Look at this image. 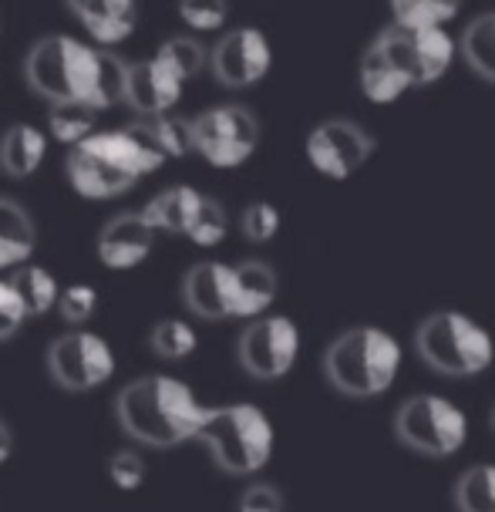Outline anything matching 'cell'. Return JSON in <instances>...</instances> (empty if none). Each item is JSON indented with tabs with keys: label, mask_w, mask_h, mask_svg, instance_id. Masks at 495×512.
I'll return each instance as SVG.
<instances>
[{
	"label": "cell",
	"mask_w": 495,
	"mask_h": 512,
	"mask_svg": "<svg viewBox=\"0 0 495 512\" xmlns=\"http://www.w3.org/2000/svg\"><path fill=\"white\" fill-rule=\"evenodd\" d=\"M280 226H283L280 209L273 206V203H267V199H256V203L246 206L243 216H240V230H243V236L250 243H270V240H277Z\"/></svg>",
	"instance_id": "obj_33"
},
{
	"label": "cell",
	"mask_w": 495,
	"mask_h": 512,
	"mask_svg": "<svg viewBox=\"0 0 495 512\" xmlns=\"http://www.w3.org/2000/svg\"><path fill=\"white\" fill-rule=\"evenodd\" d=\"M374 44L398 64L415 88L438 85L458 58V44L445 27H401L388 24Z\"/></svg>",
	"instance_id": "obj_9"
},
{
	"label": "cell",
	"mask_w": 495,
	"mask_h": 512,
	"mask_svg": "<svg viewBox=\"0 0 495 512\" xmlns=\"http://www.w3.org/2000/svg\"><path fill=\"white\" fill-rule=\"evenodd\" d=\"M455 44L465 68L475 78H482L485 85H495V11H482L475 21L465 24Z\"/></svg>",
	"instance_id": "obj_23"
},
{
	"label": "cell",
	"mask_w": 495,
	"mask_h": 512,
	"mask_svg": "<svg viewBox=\"0 0 495 512\" xmlns=\"http://www.w3.org/2000/svg\"><path fill=\"white\" fill-rule=\"evenodd\" d=\"M391 24L401 27H445L462 14V4L452 0H388Z\"/></svg>",
	"instance_id": "obj_28"
},
{
	"label": "cell",
	"mask_w": 495,
	"mask_h": 512,
	"mask_svg": "<svg viewBox=\"0 0 495 512\" xmlns=\"http://www.w3.org/2000/svg\"><path fill=\"white\" fill-rule=\"evenodd\" d=\"M24 304L14 294L11 280H0V341H11V337L24 327Z\"/></svg>",
	"instance_id": "obj_38"
},
{
	"label": "cell",
	"mask_w": 495,
	"mask_h": 512,
	"mask_svg": "<svg viewBox=\"0 0 495 512\" xmlns=\"http://www.w3.org/2000/svg\"><path fill=\"white\" fill-rule=\"evenodd\" d=\"M98 64H102V48L71 38V34H51L27 51L24 78L34 95H41L48 105L85 102L95 108Z\"/></svg>",
	"instance_id": "obj_6"
},
{
	"label": "cell",
	"mask_w": 495,
	"mask_h": 512,
	"mask_svg": "<svg viewBox=\"0 0 495 512\" xmlns=\"http://www.w3.org/2000/svg\"><path fill=\"white\" fill-rule=\"evenodd\" d=\"M304 152L314 172H320L324 179L344 182L374 159L378 139L354 118H324L320 125L310 128Z\"/></svg>",
	"instance_id": "obj_11"
},
{
	"label": "cell",
	"mask_w": 495,
	"mask_h": 512,
	"mask_svg": "<svg viewBox=\"0 0 495 512\" xmlns=\"http://www.w3.org/2000/svg\"><path fill=\"white\" fill-rule=\"evenodd\" d=\"M38 250V230H34L31 213L14 203V199L0 196V270H14L27 263Z\"/></svg>",
	"instance_id": "obj_22"
},
{
	"label": "cell",
	"mask_w": 495,
	"mask_h": 512,
	"mask_svg": "<svg viewBox=\"0 0 495 512\" xmlns=\"http://www.w3.org/2000/svg\"><path fill=\"white\" fill-rule=\"evenodd\" d=\"M280 294V277L267 260L236 263V320L267 314Z\"/></svg>",
	"instance_id": "obj_19"
},
{
	"label": "cell",
	"mask_w": 495,
	"mask_h": 512,
	"mask_svg": "<svg viewBox=\"0 0 495 512\" xmlns=\"http://www.w3.org/2000/svg\"><path fill=\"white\" fill-rule=\"evenodd\" d=\"M357 88H361V95L374 105H394V102H401L408 91H415L411 78L374 41L368 44V51L361 54V64H357Z\"/></svg>",
	"instance_id": "obj_18"
},
{
	"label": "cell",
	"mask_w": 495,
	"mask_h": 512,
	"mask_svg": "<svg viewBox=\"0 0 495 512\" xmlns=\"http://www.w3.org/2000/svg\"><path fill=\"white\" fill-rule=\"evenodd\" d=\"M155 236L159 233L145 223L142 213H118L98 233V260L108 270H132L149 260Z\"/></svg>",
	"instance_id": "obj_16"
},
{
	"label": "cell",
	"mask_w": 495,
	"mask_h": 512,
	"mask_svg": "<svg viewBox=\"0 0 495 512\" xmlns=\"http://www.w3.org/2000/svg\"><path fill=\"white\" fill-rule=\"evenodd\" d=\"M196 442L206 448L219 472L246 479L267 469L277 448V432L260 405L233 401V405H216L206 411Z\"/></svg>",
	"instance_id": "obj_4"
},
{
	"label": "cell",
	"mask_w": 495,
	"mask_h": 512,
	"mask_svg": "<svg viewBox=\"0 0 495 512\" xmlns=\"http://www.w3.org/2000/svg\"><path fill=\"white\" fill-rule=\"evenodd\" d=\"M401 364H405L401 341L378 324L347 327L327 344L320 358L330 388L354 401L388 395L401 374Z\"/></svg>",
	"instance_id": "obj_3"
},
{
	"label": "cell",
	"mask_w": 495,
	"mask_h": 512,
	"mask_svg": "<svg viewBox=\"0 0 495 512\" xmlns=\"http://www.w3.org/2000/svg\"><path fill=\"white\" fill-rule=\"evenodd\" d=\"M149 347L155 358L162 361H186L189 354H196L199 347V334L189 320H179V317H165L159 324L152 327L149 334Z\"/></svg>",
	"instance_id": "obj_27"
},
{
	"label": "cell",
	"mask_w": 495,
	"mask_h": 512,
	"mask_svg": "<svg viewBox=\"0 0 495 512\" xmlns=\"http://www.w3.org/2000/svg\"><path fill=\"white\" fill-rule=\"evenodd\" d=\"M165 152L152 132V122L139 115L122 128H95L68 145V182L81 199H115L155 172Z\"/></svg>",
	"instance_id": "obj_1"
},
{
	"label": "cell",
	"mask_w": 495,
	"mask_h": 512,
	"mask_svg": "<svg viewBox=\"0 0 495 512\" xmlns=\"http://www.w3.org/2000/svg\"><path fill=\"white\" fill-rule=\"evenodd\" d=\"M452 502L462 512H495V465L492 462L469 465L455 479Z\"/></svg>",
	"instance_id": "obj_25"
},
{
	"label": "cell",
	"mask_w": 495,
	"mask_h": 512,
	"mask_svg": "<svg viewBox=\"0 0 495 512\" xmlns=\"http://www.w3.org/2000/svg\"><path fill=\"white\" fill-rule=\"evenodd\" d=\"M300 358V327L287 314H260L243 327L236 361L253 381L273 384L287 378Z\"/></svg>",
	"instance_id": "obj_10"
},
{
	"label": "cell",
	"mask_w": 495,
	"mask_h": 512,
	"mask_svg": "<svg viewBox=\"0 0 495 512\" xmlns=\"http://www.w3.org/2000/svg\"><path fill=\"white\" fill-rule=\"evenodd\" d=\"M108 475H112V482L118 489L132 492L139 489L145 482V462L139 452H115L112 459H108Z\"/></svg>",
	"instance_id": "obj_37"
},
{
	"label": "cell",
	"mask_w": 495,
	"mask_h": 512,
	"mask_svg": "<svg viewBox=\"0 0 495 512\" xmlns=\"http://www.w3.org/2000/svg\"><path fill=\"white\" fill-rule=\"evenodd\" d=\"M159 58L169 64L172 71L182 78V81H189V78H196V75H203V71L209 68V51H206V44L199 41V38H192V34H176V38H169L159 48Z\"/></svg>",
	"instance_id": "obj_29"
},
{
	"label": "cell",
	"mask_w": 495,
	"mask_h": 512,
	"mask_svg": "<svg viewBox=\"0 0 495 512\" xmlns=\"http://www.w3.org/2000/svg\"><path fill=\"white\" fill-rule=\"evenodd\" d=\"M489 428L495 432V405H492V411H489Z\"/></svg>",
	"instance_id": "obj_40"
},
{
	"label": "cell",
	"mask_w": 495,
	"mask_h": 512,
	"mask_svg": "<svg viewBox=\"0 0 495 512\" xmlns=\"http://www.w3.org/2000/svg\"><path fill=\"white\" fill-rule=\"evenodd\" d=\"M125 78H128V61L118 58L115 51L102 48V64H98V88H95V108H98V112H105V108H112V105H122Z\"/></svg>",
	"instance_id": "obj_32"
},
{
	"label": "cell",
	"mask_w": 495,
	"mask_h": 512,
	"mask_svg": "<svg viewBox=\"0 0 495 512\" xmlns=\"http://www.w3.org/2000/svg\"><path fill=\"white\" fill-rule=\"evenodd\" d=\"M11 448H14V438H11V428L4 425V418H0V465L11 459Z\"/></svg>",
	"instance_id": "obj_39"
},
{
	"label": "cell",
	"mask_w": 495,
	"mask_h": 512,
	"mask_svg": "<svg viewBox=\"0 0 495 512\" xmlns=\"http://www.w3.org/2000/svg\"><path fill=\"white\" fill-rule=\"evenodd\" d=\"M213 78L229 91H243L260 85L273 68L270 38L260 27H233L209 51Z\"/></svg>",
	"instance_id": "obj_13"
},
{
	"label": "cell",
	"mask_w": 495,
	"mask_h": 512,
	"mask_svg": "<svg viewBox=\"0 0 495 512\" xmlns=\"http://www.w3.org/2000/svg\"><path fill=\"white\" fill-rule=\"evenodd\" d=\"M260 139V118L246 105H216L192 118V149L213 169H240L256 155Z\"/></svg>",
	"instance_id": "obj_8"
},
{
	"label": "cell",
	"mask_w": 495,
	"mask_h": 512,
	"mask_svg": "<svg viewBox=\"0 0 495 512\" xmlns=\"http://www.w3.org/2000/svg\"><path fill=\"white\" fill-rule=\"evenodd\" d=\"M236 506L243 512H283L287 509V496H283L280 486H273V482H253V486L243 489Z\"/></svg>",
	"instance_id": "obj_36"
},
{
	"label": "cell",
	"mask_w": 495,
	"mask_h": 512,
	"mask_svg": "<svg viewBox=\"0 0 495 512\" xmlns=\"http://www.w3.org/2000/svg\"><path fill=\"white\" fill-rule=\"evenodd\" d=\"M48 374L64 391H95L115 374V354L102 334L75 327L48 347Z\"/></svg>",
	"instance_id": "obj_12"
},
{
	"label": "cell",
	"mask_w": 495,
	"mask_h": 512,
	"mask_svg": "<svg viewBox=\"0 0 495 512\" xmlns=\"http://www.w3.org/2000/svg\"><path fill=\"white\" fill-rule=\"evenodd\" d=\"M394 438L425 459H452L469 442V415L452 398L421 391L394 411Z\"/></svg>",
	"instance_id": "obj_7"
},
{
	"label": "cell",
	"mask_w": 495,
	"mask_h": 512,
	"mask_svg": "<svg viewBox=\"0 0 495 512\" xmlns=\"http://www.w3.org/2000/svg\"><path fill=\"white\" fill-rule=\"evenodd\" d=\"M7 280H11L14 294L21 297L27 317H44L58 304V280H54V273L48 267H38V263L27 260L21 267H14Z\"/></svg>",
	"instance_id": "obj_24"
},
{
	"label": "cell",
	"mask_w": 495,
	"mask_h": 512,
	"mask_svg": "<svg viewBox=\"0 0 495 512\" xmlns=\"http://www.w3.org/2000/svg\"><path fill=\"white\" fill-rule=\"evenodd\" d=\"M206 411L209 405L172 374L135 378L115 398V418L122 432L145 448H179L196 442Z\"/></svg>",
	"instance_id": "obj_2"
},
{
	"label": "cell",
	"mask_w": 495,
	"mask_h": 512,
	"mask_svg": "<svg viewBox=\"0 0 495 512\" xmlns=\"http://www.w3.org/2000/svg\"><path fill=\"white\" fill-rule=\"evenodd\" d=\"M415 354L442 378L469 381L495 364V337L465 310H435L415 327Z\"/></svg>",
	"instance_id": "obj_5"
},
{
	"label": "cell",
	"mask_w": 495,
	"mask_h": 512,
	"mask_svg": "<svg viewBox=\"0 0 495 512\" xmlns=\"http://www.w3.org/2000/svg\"><path fill=\"white\" fill-rule=\"evenodd\" d=\"M226 233H229L226 206L213 196H203L199 199V209H196V216H192L186 236L196 246H219L226 240Z\"/></svg>",
	"instance_id": "obj_31"
},
{
	"label": "cell",
	"mask_w": 495,
	"mask_h": 512,
	"mask_svg": "<svg viewBox=\"0 0 495 512\" xmlns=\"http://www.w3.org/2000/svg\"><path fill=\"white\" fill-rule=\"evenodd\" d=\"M179 17L192 31H219L229 21V0H179Z\"/></svg>",
	"instance_id": "obj_35"
},
{
	"label": "cell",
	"mask_w": 495,
	"mask_h": 512,
	"mask_svg": "<svg viewBox=\"0 0 495 512\" xmlns=\"http://www.w3.org/2000/svg\"><path fill=\"white\" fill-rule=\"evenodd\" d=\"M71 14L98 44H122L139 24V0H68Z\"/></svg>",
	"instance_id": "obj_17"
},
{
	"label": "cell",
	"mask_w": 495,
	"mask_h": 512,
	"mask_svg": "<svg viewBox=\"0 0 495 512\" xmlns=\"http://www.w3.org/2000/svg\"><path fill=\"white\" fill-rule=\"evenodd\" d=\"M199 199H203V192H199V189L169 186V189L155 192V196L139 209V213L155 233L186 236L192 216H196V209H199Z\"/></svg>",
	"instance_id": "obj_20"
},
{
	"label": "cell",
	"mask_w": 495,
	"mask_h": 512,
	"mask_svg": "<svg viewBox=\"0 0 495 512\" xmlns=\"http://www.w3.org/2000/svg\"><path fill=\"white\" fill-rule=\"evenodd\" d=\"M182 300L199 320H236V263H196L182 277Z\"/></svg>",
	"instance_id": "obj_14"
},
{
	"label": "cell",
	"mask_w": 495,
	"mask_h": 512,
	"mask_svg": "<svg viewBox=\"0 0 495 512\" xmlns=\"http://www.w3.org/2000/svg\"><path fill=\"white\" fill-rule=\"evenodd\" d=\"M98 108H91L85 102H58L48 112V139L61 145H75L85 139L88 132L98 128Z\"/></svg>",
	"instance_id": "obj_26"
},
{
	"label": "cell",
	"mask_w": 495,
	"mask_h": 512,
	"mask_svg": "<svg viewBox=\"0 0 495 512\" xmlns=\"http://www.w3.org/2000/svg\"><path fill=\"white\" fill-rule=\"evenodd\" d=\"M44 155H48V132H41V128L17 122L0 135V169L11 179L34 176Z\"/></svg>",
	"instance_id": "obj_21"
},
{
	"label": "cell",
	"mask_w": 495,
	"mask_h": 512,
	"mask_svg": "<svg viewBox=\"0 0 495 512\" xmlns=\"http://www.w3.org/2000/svg\"><path fill=\"white\" fill-rule=\"evenodd\" d=\"M58 314L64 324L71 327H85L98 310V290L88 287V283H71V287L58 290Z\"/></svg>",
	"instance_id": "obj_34"
},
{
	"label": "cell",
	"mask_w": 495,
	"mask_h": 512,
	"mask_svg": "<svg viewBox=\"0 0 495 512\" xmlns=\"http://www.w3.org/2000/svg\"><path fill=\"white\" fill-rule=\"evenodd\" d=\"M452 4H462V0H452Z\"/></svg>",
	"instance_id": "obj_41"
},
{
	"label": "cell",
	"mask_w": 495,
	"mask_h": 512,
	"mask_svg": "<svg viewBox=\"0 0 495 512\" xmlns=\"http://www.w3.org/2000/svg\"><path fill=\"white\" fill-rule=\"evenodd\" d=\"M152 122V132L159 139L165 159H186L196 149H192V118L165 112V115H145Z\"/></svg>",
	"instance_id": "obj_30"
},
{
	"label": "cell",
	"mask_w": 495,
	"mask_h": 512,
	"mask_svg": "<svg viewBox=\"0 0 495 512\" xmlns=\"http://www.w3.org/2000/svg\"><path fill=\"white\" fill-rule=\"evenodd\" d=\"M182 85H186V81H182L159 54L145 61H128L122 102L132 108L135 115H165L179 105Z\"/></svg>",
	"instance_id": "obj_15"
}]
</instances>
